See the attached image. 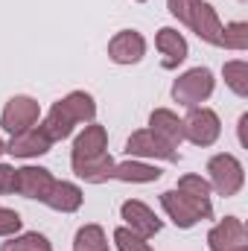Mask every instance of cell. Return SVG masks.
Wrapping results in <instances>:
<instances>
[{
	"label": "cell",
	"instance_id": "cell-1",
	"mask_svg": "<svg viewBox=\"0 0 248 251\" xmlns=\"http://www.w3.org/2000/svg\"><path fill=\"white\" fill-rule=\"evenodd\" d=\"M161 207L164 213L178 225V228H196L198 222L213 216V201H210V184L207 178L190 173L178 178V187L161 193Z\"/></svg>",
	"mask_w": 248,
	"mask_h": 251
},
{
	"label": "cell",
	"instance_id": "cell-2",
	"mask_svg": "<svg viewBox=\"0 0 248 251\" xmlns=\"http://www.w3.org/2000/svg\"><path fill=\"white\" fill-rule=\"evenodd\" d=\"M94 117H97V102H94V97H91L88 91H70L64 100L53 102V108L47 111V117L38 120V123H41V128L47 131V137H50L53 143H59V140H67V137L73 134L76 126L94 123Z\"/></svg>",
	"mask_w": 248,
	"mask_h": 251
},
{
	"label": "cell",
	"instance_id": "cell-3",
	"mask_svg": "<svg viewBox=\"0 0 248 251\" xmlns=\"http://www.w3.org/2000/svg\"><path fill=\"white\" fill-rule=\"evenodd\" d=\"M167 9L173 18H178V24L196 32L204 44L222 47V21L207 0H167Z\"/></svg>",
	"mask_w": 248,
	"mask_h": 251
},
{
	"label": "cell",
	"instance_id": "cell-4",
	"mask_svg": "<svg viewBox=\"0 0 248 251\" xmlns=\"http://www.w3.org/2000/svg\"><path fill=\"white\" fill-rule=\"evenodd\" d=\"M216 79L210 67H190L173 82V100L184 108H196L213 97Z\"/></svg>",
	"mask_w": 248,
	"mask_h": 251
},
{
	"label": "cell",
	"instance_id": "cell-5",
	"mask_svg": "<svg viewBox=\"0 0 248 251\" xmlns=\"http://www.w3.org/2000/svg\"><path fill=\"white\" fill-rule=\"evenodd\" d=\"M207 184H210V190H216L225 199L237 196L240 190L246 187V170H243L240 158L231 155V152L213 155L207 161Z\"/></svg>",
	"mask_w": 248,
	"mask_h": 251
},
{
	"label": "cell",
	"instance_id": "cell-6",
	"mask_svg": "<svg viewBox=\"0 0 248 251\" xmlns=\"http://www.w3.org/2000/svg\"><path fill=\"white\" fill-rule=\"evenodd\" d=\"M181 120H184V140H190L193 146H213L222 134V120L213 108L196 105Z\"/></svg>",
	"mask_w": 248,
	"mask_h": 251
},
{
	"label": "cell",
	"instance_id": "cell-7",
	"mask_svg": "<svg viewBox=\"0 0 248 251\" xmlns=\"http://www.w3.org/2000/svg\"><path fill=\"white\" fill-rule=\"evenodd\" d=\"M38 120H41V105H38V100H32L26 94L9 97L6 105H3V111H0V126L9 134H18V131L35 126Z\"/></svg>",
	"mask_w": 248,
	"mask_h": 251
},
{
	"label": "cell",
	"instance_id": "cell-8",
	"mask_svg": "<svg viewBox=\"0 0 248 251\" xmlns=\"http://www.w3.org/2000/svg\"><path fill=\"white\" fill-rule=\"evenodd\" d=\"M125 152L128 158H140V161H167V164H175L181 155L178 149L167 146L161 137H155L149 128H140V131H131V137L125 140Z\"/></svg>",
	"mask_w": 248,
	"mask_h": 251
},
{
	"label": "cell",
	"instance_id": "cell-9",
	"mask_svg": "<svg viewBox=\"0 0 248 251\" xmlns=\"http://www.w3.org/2000/svg\"><path fill=\"white\" fill-rule=\"evenodd\" d=\"M207 249L210 251H248V231L243 219L225 216L207 231Z\"/></svg>",
	"mask_w": 248,
	"mask_h": 251
},
{
	"label": "cell",
	"instance_id": "cell-10",
	"mask_svg": "<svg viewBox=\"0 0 248 251\" xmlns=\"http://www.w3.org/2000/svg\"><path fill=\"white\" fill-rule=\"evenodd\" d=\"M120 216H123L125 228H128L131 234L143 237V240H152V237L161 234V228H164V222L155 216V210H152L149 204H143L140 199L123 201V204H120Z\"/></svg>",
	"mask_w": 248,
	"mask_h": 251
},
{
	"label": "cell",
	"instance_id": "cell-11",
	"mask_svg": "<svg viewBox=\"0 0 248 251\" xmlns=\"http://www.w3.org/2000/svg\"><path fill=\"white\" fill-rule=\"evenodd\" d=\"M105 152H108V131H105V126L88 123L79 131V137L73 140L70 167H73V164H85V161H91V158H99V155H105Z\"/></svg>",
	"mask_w": 248,
	"mask_h": 251
},
{
	"label": "cell",
	"instance_id": "cell-12",
	"mask_svg": "<svg viewBox=\"0 0 248 251\" xmlns=\"http://www.w3.org/2000/svg\"><path fill=\"white\" fill-rule=\"evenodd\" d=\"M53 149V140L47 137V131L41 128V123L29 126V128H24V131H18V134H12V140L6 143V152L9 155H15V158H41V155H47Z\"/></svg>",
	"mask_w": 248,
	"mask_h": 251
},
{
	"label": "cell",
	"instance_id": "cell-13",
	"mask_svg": "<svg viewBox=\"0 0 248 251\" xmlns=\"http://www.w3.org/2000/svg\"><path fill=\"white\" fill-rule=\"evenodd\" d=\"M53 184H56V178L44 167H21V170H15V193L24 196V199L44 201L50 196Z\"/></svg>",
	"mask_w": 248,
	"mask_h": 251
},
{
	"label": "cell",
	"instance_id": "cell-14",
	"mask_svg": "<svg viewBox=\"0 0 248 251\" xmlns=\"http://www.w3.org/2000/svg\"><path fill=\"white\" fill-rule=\"evenodd\" d=\"M146 56V38L137 29H120L108 41V59L114 64H137Z\"/></svg>",
	"mask_w": 248,
	"mask_h": 251
},
{
	"label": "cell",
	"instance_id": "cell-15",
	"mask_svg": "<svg viewBox=\"0 0 248 251\" xmlns=\"http://www.w3.org/2000/svg\"><path fill=\"white\" fill-rule=\"evenodd\" d=\"M155 47H158V53H161V67H164V70H175V67L184 64L187 56H190L187 38L178 29H173V26H161V29H158Z\"/></svg>",
	"mask_w": 248,
	"mask_h": 251
},
{
	"label": "cell",
	"instance_id": "cell-16",
	"mask_svg": "<svg viewBox=\"0 0 248 251\" xmlns=\"http://www.w3.org/2000/svg\"><path fill=\"white\" fill-rule=\"evenodd\" d=\"M149 131L155 137H161L173 149H178L184 143V120L175 111H170V108H155L149 114Z\"/></svg>",
	"mask_w": 248,
	"mask_h": 251
},
{
	"label": "cell",
	"instance_id": "cell-17",
	"mask_svg": "<svg viewBox=\"0 0 248 251\" xmlns=\"http://www.w3.org/2000/svg\"><path fill=\"white\" fill-rule=\"evenodd\" d=\"M164 173L155 167V164H149V161H140V158H128L123 164H114V173H111V178L114 181H123V184H152V181H158Z\"/></svg>",
	"mask_w": 248,
	"mask_h": 251
},
{
	"label": "cell",
	"instance_id": "cell-18",
	"mask_svg": "<svg viewBox=\"0 0 248 251\" xmlns=\"http://www.w3.org/2000/svg\"><path fill=\"white\" fill-rule=\"evenodd\" d=\"M82 201H85V193L76 187L73 181H56L53 190H50V196L44 199V204L59 210V213H76L82 207Z\"/></svg>",
	"mask_w": 248,
	"mask_h": 251
},
{
	"label": "cell",
	"instance_id": "cell-19",
	"mask_svg": "<svg viewBox=\"0 0 248 251\" xmlns=\"http://www.w3.org/2000/svg\"><path fill=\"white\" fill-rule=\"evenodd\" d=\"M73 173H76V178H82L88 184H105L111 178V173H114V158L105 152V155L91 158L85 164H73Z\"/></svg>",
	"mask_w": 248,
	"mask_h": 251
},
{
	"label": "cell",
	"instance_id": "cell-20",
	"mask_svg": "<svg viewBox=\"0 0 248 251\" xmlns=\"http://www.w3.org/2000/svg\"><path fill=\"white\" fill-rule=\"evenodd\" d=\"M73 251H111L102 225H97V222L82 225V228L76 231V237H73Z\"/></svg>",
	"mask_w": 248,
	"mask_h": 251
},
{
	"label": "cell",
	"instance_id": "cell-21",
	"mask_svg": "<svg viewBox=\"0 0 248 251\" xmlns=\"http://www.w3.org/2000/svg\"><path fill=\"white\" fill-rule=\"evenodd\" d=\"M0 251H53V243L44 234H38V231H26V234L6 237Z\"/></svg>",
	"mask_w": 248,
	"mask_h": 251
},
{
	"label": "cell",
	"instance_id": "cell-22",
	"mask_svg": "<svg viewBox=\"0 0 248 251\" xmlns=\"http://www.w3.org/2000/svg\"><path fill=\"white\" fill-rule=\"evenodd\" d=\"M222 76H225V85H228L240 100H246V97H248V62H243V59L225 62Z\"/></svg>",
	"mask_w": 248,
	"mask_h": 251
},
{
	"label": "cell",
	"instance_id": "cell-23",
	"mask_svg": "<svg viewBox=\"0 0 248 251\" xmlns=\"http://www.w3.org/2000/svg\"><path fill=\"white\" fill-rule=\"evenodd\" d=\"M222 47H225V50L246 53V50H248V24H246V21L222 24Z\"/></svg>",
	"mask_w": 248,
	"mask_h": 251
},
{
	"label": "cell",
	"instance_id": "cell-24",
	"mask_svg": "<svg viewBox=\"0 0 248 251\" xmlns=\"http://www.w3.org/2000/svg\"><path fill=\"white\" fill-rule=\"evenodd\" d=\"M114 246H117V251H152L149 240H143V237L131 234L125 225H123V228H114Z\"/></svg>",
	"mask_w": 248,
	"mask_h": 251
},
{
	"label": "cell",
	"instance_id": "cell-25",
	"mask_svg": "<svg viewBox=\"0 0 248 251\" xmlns=\"http://www.w3.org/2000/svg\"><path fill=\"white\" fill-rule=\"evenodd\" d=\"M21 225H24L21 213L0 204V237H15V234H21Z\"/></svg>",
	"mask_w": 248,
	"mask_h": 251
},
{
	"label": "cell",
	"instance_id": "cell-26",
	"mask_svg": "<svg viewBox=\"0 0 248 251\" xmlns=\"http://www.w3.org/2000/svg\"><path fill=\"white\" fill-rule=\"evenodd\" d=\"M6 193H15V167L0 164V196Z\"/></svg>",
	"mask_w": 248,
	"mask_h": 251
},
{
	"label": "cell",
	"instance_id": "cell-27",
	"mask_svg": "<svg viewBox=\"0 0 248 251\" xmlns=\"http://www.w3.org/2000/svg\"><path fill=\"white\" fill-rule=\"evenodd\" d=\"M3 152H6V143H3V140H0V155H3Z\"/></svg>",
	"mask_w": 248,
	"mask_h": 251
},
{
	"label": "cell",
	"instance_id": "cell-28",
	"mask_svg": "<svg viewBox=\"0 0 248 251\" xmlns=\"http://www.w3.org/2000/svg\"><path fill=\"white\" fill-rule=\"evenodd\" d=\"M137 3H146V0H137Z\"/></svg>",
	"mask_w": 248,
	"mask_h": 251
},
{
	"label": "cell",
	"instance_id": "cell-29",
	"mask_svg": "<svg viewBox=\"0 0 248 251\" xmlns=\"http://www.w3.org/2000/svg\"><path fill=\"white\" fill-rule=\"evenodd\" d=\"M240 3H246V0H240Z\"/></svg>",
	"mask_w": 248,
	"mask_h": 251
}]
</instances>
